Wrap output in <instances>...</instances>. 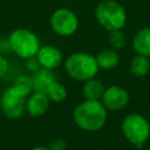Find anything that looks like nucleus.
Here are the masks:
<instances>
[{"label":"nucleus","mask_w":150,"mask_h":150,"mask_svg":"<svg viewBox=\"0 0 150 150\" xmlns=\"http://www.w3.org/2000/svg\"><path fill=\"white\" fill-rule=\"evenodd\" d=\"M27 95L15 88L13 84L6 88L0 98V107L2 112L8 118H19L26 110Z\"/></svg>","instance_id":"nucleus-6"},{"label":"nucleus","mask_w":150,"mask_h":150,"mask_svg":"<svg viewBox=\"0 0 150 150\" xmlns=\"http://www.w3.org/2000/svg\"><path fill=\"white\" fill-rule=\"evenodd\" d=\"M123 136L136 148H142L150 137V123L141 114L131 112L122 121Z\"/></svg>","instance_id":"nucleus-4"},{"label":"nucleus","mask_w":150,"mask_h":150,"mask_svg":"<svg viewBox=\"0 0 150 150\" xmlns=\"http://www.w3.org/2000/svg\"><path fill=\"white\" fill-rule=\"evenodd\" d=\"M50 27L57 35H73L79 27V19L76 14L69 8H59L53 12L50 16Z\"/></svg>","instance_id":"nucleus-7"},{"label":"nucleus","mask_w":150,"mask_h":150,"mask_svg":"<svg viewBox=\"0 0 150 150\" xmlns=\"http://www.w3.org/2000/svg\"><path fill=\"white\" fill-rule=\"evenodd\" d=\"M45 94L47 95V97L49 98V101H52V102H57V103H59V102H62V101L66 98V96H67V90H66V87H64L62 83H60V82H57V81L55 80V81H53V82L47 87Z\"/></svg>","instance_id":"nucleus-16"},{"label":"nucleus","mask_w":150,"mask_h":150,"mask_svg":"<svg viewBox=\"0 0 150 150\" xmlns=\"http://www.w3.org/2000/svg\"><path fill=\"white\" fill-rule=\"evenodd\" d=\"M132 48L138 55L150 56V27L141 28L134 35Z\"/></svg>","instance_id":"nucleus-11"},{"label":"nucleus","mask_w":150,"mask_h":150,"mask_svg":"<svg viewBox=\"0 0 150 150\" xmlns=\"http://www.w3.org/2000/svg\"><path fill=\"white\" fill-rule=\"evenodd\" d=\"M108 41H109L111 48H114L116 50L123 48L125 45V36H124L122 29L110 30L108 34Z\"/></svg>","instance_id":"nucleus-18"},{"label":"nucleus","mask_w":150,"mask_h":150,"mask_svg":"<svg viewBox=\"0 0 150 150\" xmlns=\"http://www.w3.org/2000/svg\"><path fill=\"white\" fill-rule=\"evenodd\" d=\"M150 70V60L144 55H136L130 62V73L136 77L145 76Z\"/></svg>","instance_id":"nucleus-15"},{"label":"nucleus","mask_w":150,"mask_h":150,"mask_svg":"<svg viewBox=\"0 0 150 150\" xmlns=\"http://www.w3.org/2000/svg\"><path fill=\"white\" fill-rule=\"evenodd\" d=\"M49 98L42 91H33L26 100V110L33 117L42 116L49 108Z\"/></svg>","instance_id":"nucleus-10"},{"label":"nucleus","mask_w":150,"mask_h":150,"mask_svg":"<svg viewBox=\"0 0 150 150\" xmlns=\"http://www.w3.org/2000/svg\"><path fill=\"white\" fill-rule=\"evenodd\" d=\"M64 68L70 77L81 82L95 77L100 69L96 62V57L84 52L70 54L64 61Z\"/></svg>","instance_id":"nucleus-2"},{"label":"nucleus","mask_w":150,"mask_h":150,"mask_svg":"<svg viewBox=\"0 0 150 150\" xmlns=\"http://www.w3.org/2000/svg\"><path fill=\"white\" fill-rule=\"evenodd\" d=\"M26 67H27V68H28L30 71H33V73H34V71H36L39 68H41L35 56L27 59V62H26Z\"/></svg>","instance_id":"nucleus-19"},{"label":"nucleus","mask_w":150,"mask_h":150,"mask_svg":"<svg viewBox=\"0 0 150 150\" xmlns=\"http://www.w3.org/2000/svg\"><path fill=\"white\" fill-rule=\"evenodd\" d=\"M48 149L49 150H66V142L62 139L53 141Z\"/></svg>","instance_id":"nucleus-20"},{"label":"nucleus","mask_w":150,"mask_h":150,"mask_svg":"<svg viewBox=\"0 0 150 150\" xmlns=\"http://www.w3.org/2000/svg\"><path fill=\"white\" fill-rule=\"evenodd\" d=\"M13 86H14L15 88H18L20 91H22V93H23L25 95H27V96L34 91L32 76H28V75H21V76H19V77L14 81Z\"/></svg>","instance_id":"nucleus-17"},{"label":"nucleus","mask_w":150,"mask_h":150,"mask_svg":"<svg viewBox=\"0 0 150 150\" xmlns=\"http://www.w3.org/2000/svg\"><path fill=\"white\" fill-rule=\"evenodd\" d=\"M101 102L107 110H122L129 103V93L120 86H110L105 88Z\"/></svg>","instance_id":"nucleus-8"},{"label":"nucleus","mask_w":150,"mask_h":150,"mask_svg":"<svg viewBox=\"0 0 150 150\" xmlns=\"http://www.w3.org/2000/svg\"><path fill=\"white\" fill-rule=\"evenodd\" d=\"M7 70H8V61L2 55H0V79L5 76Z\"/></svg>","instance_id":"nucleus-21"},{"label":"nucleus","mask_w":150,"mask_h":150,"mask_svg":"<svg viewBox=\"0 0 150 150\" xmlns=\"http://www.w3.org/2000/svg\"><path fill=\"white\" fill-rule=\"evenodd\" d=\"M30 150H49V149L48 148H45V146H35V148H33Z\"/></svg>","instance_id":"nucleus-22"},{"label":"nucleus","mask_w":150,"mask_h":150,"mask_svg":"<svg viewBox=\"0 0 150 150\" xmlns=\"http://www.w3.org/2000/svg\"><path fill=\"white\" fill-rule=\"evenodd\" d=\"M98 68L109 70L115 68L120 62V54L114 48H105L98 52V54L95 56Z\"/></svg>","instance_id":"nucleus-12"},{"label":"nucleus","mask_w":150,"mask_h":150,"mask_svg":"<svg viewBox=\"0 0 150 150\" xmlns=\"http://www.w3.org/2000/svg\"><path fill=\"white\" fill-rule=\"evenodd\" d=\"M39 64L41 68L47 69H54L62 62V53L59 48L47 45L39 48L36 55H35Z\"/></svg>","instance_id":"nucleus-9"},{"label":"nucleus","mask_w":150,"mask_h":150,"mask_svg":"<svg viewBox=\"0 0 150 150\" xmlns=\"http://www.w3.org/2000/svg\"><path fill=\"white\" fill-rule=\"evenodd\" d=\"M97 22L108 32L122 29L127 22L125 8L115 0H103L95 8Z\"/></svg>","instance_id":"nucleus-3"},{"label":"nucleus","mask_w":150,"mask_h":150,"mask_svg":"<svg viewBox=\"0 0 150 150\" xmlns=\"http://www.w3.org/2000/svg\"><path fill=\"white\" fill-rule=\"evenodd\" d=\"M104 90H105V87H104L103 82L95 77L84 81L83 87H82V94L86 100L101 101Z\"/></svg>","instance_id":"nucleus-13"},{"label":"nucleus","mask_w":150,"mask_h":150,"mask_svg":"<svg viewBox=\"0 0 150 150\" xmlns=\"http://www.w3.org/2000/svg\"><path fill=\"white\" fill-rule=\"evenodd\" d=\"M8 45L18 56L26 60L35 56L41 47L38 35L27 28L14 29L9 34Z\"/></svg>","instance_id":"nucleus-5"},{"label":"nucleus","mask_w":150,"mask_h":150,"mask_svg":"<svg viewBox=\"0 0 150 150\" xmlns=\"http://www.w3.org/2000/svg\"><path fill=\"white\" fill-rule=\"evenodd\" d=\"M32 80H33L34 91H42V93H45L47 87L53 81H55V75L52 71V69L39 68L36 71L33 73Z\"/></svg>","instance_id":"nucleus-14"},{"label":"nucleus","mask_w":150,"mask_h":150,"mask_svg":"<svg viewBox=\"0 0 150 150\" xmlns=\"http://www.w3.org/2000/svg\"><path fill=\"white\" fill-rule=\"evenodd\" d=\"M108 110L101 101L84 100L77 104L73 111V118L76 125L84 131H97L107 122Z\"/></svg>","instance_id":"nucleus-1"}]
</instances>
